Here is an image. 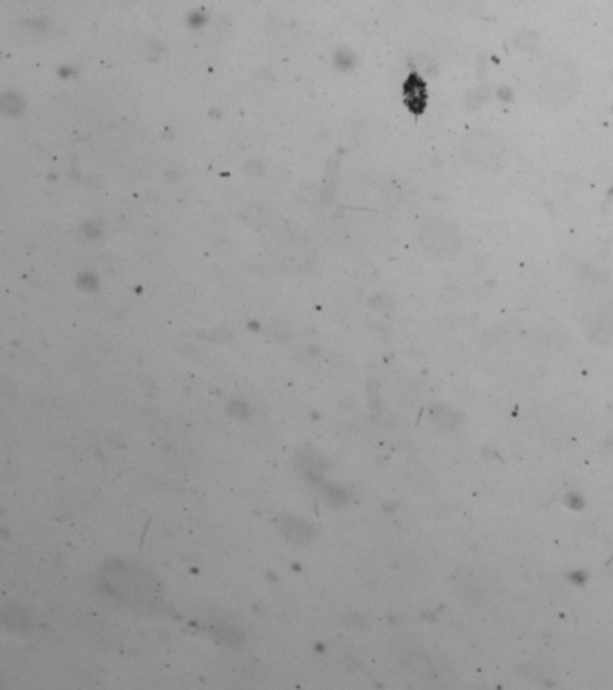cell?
<instances>
[{"label": "cell", "mask_w": 613, "mask_h": 690, "mask_svg": "<svg viewBox=\"0 0 613 690\" xmlns=\"http://www.w3.org/2000/svg\"><path fill=\"white\" fill-rule=\"evenodd\" d=\"M403 95L405 103L409 104V108L412 110L413 114H421L423 112L424 106H426V85H424V81L418 74H412L407 80Z\"/></svg>", "instance_id": "obj_1"}]
</instances>
